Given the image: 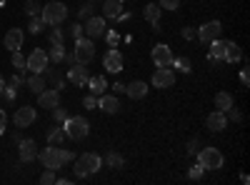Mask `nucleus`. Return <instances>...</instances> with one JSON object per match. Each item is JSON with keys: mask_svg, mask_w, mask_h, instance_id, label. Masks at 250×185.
<instances>
[{"mask_svg": "<svg viewBox=\"0 0 250 185\" xmlns=\"http://www.w3.org/2000/svg\"><path fill=\"white\" fill-rule=\"evenodd\" d=\"M203 173H205V168L198 163V165H193L190 170H188V178H190V180H200V178H203Z\"/></svg>", "mask_w": 250, "mask_h": 185, "instance_id": "e433bc0d", "label": "nucleus"}, {"mask_svg": "<svg viewBox=\"0 0 250 185\" xmlns=\"http://www.w3.org/2000/svg\"><path fill=\"white\" fill-rule=\"evenodd\" d=\"M103 65H105L108 73H120L123 70V55L115 48H110L105 55H103Z\"/></svg>", "mask_w": 250, "mask_h": 185, "instance_id": "2eb2a0df", "label": "nucleus"}, {"mask_svg": "<svg viewBox=\"0 0 250 185\" xmlns=\"http://www.w3.org/2000/svg\"><path fill=\"white\" fill-rule=\"evenodd\" d=\"M3 88H5V80H3V75H0V93H3Z\"/></svg>", "mask_w": 250, "mask_h": 185, "instance_id": "6e6d98bb", "label": "nucleus"}, {"mask_svg": "<svg viewBox=\"0 0 250 185\" xmlns=\"http://www.w3.org/2000/svg\"><path fill=\"white\" fill-rule=\"evenodd\" d=\"M98 108H100L103 113H108V115H115V113L120 110V103H118L115 95H105V93H103V95L98 98Z\"/></svg>", "mask_w": 250, "mask_h": 185, "instance_id": "aec40b11", "label": "nucleus"}, {"mask_svg": "<svg viewBox=\"0 0 250 185\" xmlns=\"http://www.w3.org/2000/svg\"><path fill=\"white\" fill-rule=\"evenodd\" d=\"M228 118H230V120H235V123H240V120H243V115L235 110V105H233L230 110H228Z\"/></svg>", "mask_w": 250, "mask_h": 185, "instance_id": "8fccbe9b", "label": "nucleus"}, {"mask_svg": "<svg viewBox=\"0 0 250 185\" xmlns=\"http://www.w3.org/2000/svg\"><path fill=\"white\" fill-rule=\"evenodd\" d=\"M198 163H200L205 170H220L223 163H225V158H223V153L215 150V148H203V150L198 153Z\"/></svg>", "mask_w": 250, "mask_h": 185, "instance_id": "423d86ee", "label": "nucleus"}, {"mask_svg": "<svg viewBox=\"0 0 250 185\" xmlns=\"http://www.w3.org/2000/svg\"><path fill=\"white\" fill-rule=\"evenodd\" d=\"M3 5H5V0H0V8H3Z\"/></svg>", "mask_w": 250, "mask_h": 185, "instance_id": "4d7b16f0", "label": "nucleus"}, {"mask_svg": "<svg viewBox=\"0 0 250 185\" xmlns=\"http://www.w3.org/2000/svg\"><path fill=\"white\" fill-rule=\"evenodd\" d=\"M23 10H25V15H30V18H38L40 13H43V5H40L38 0H25Z\"/></svg>", "mask_w": 250, "mask_h": 185, "instance_id": "473e14b6", "label": "nucleus"}, {"mask_svg": "<svg viewBox=\"0 0 250 185\" xmlns=\"http://www.w3.org/2000/svg\"><path fill=\"white\" fill-rule=\"evenodd\" d=\"M90 15H95V3H93V0L83 3V5H80V10H78V18H80V20H88Z\"/></svg>", "mask_w": 250, "mask_h": 185, "instance_id": "72a5a7b5", "label": "nucleus"}, {"mask_svg": "<svg viewBox=\"0 0 250 185\" xmlns=\"http://www.w3.org/2000/svg\"><path fill=\"white\" fill-rule=\"evenodd\" d=\"M88 78H90V75H88V68H83L80 63H75V65L68 68V80H70L75 88H83V85L88 83Z\"/></svg>", "mask_w": 250, "mask_h": 185, "instance_id": "4468645a", "label": "nucleus"}, {"mask_svg": "<svg viewBox=\"0 0 250 185\" xmlns=\"http://www.w3.org/2000/svg\"><path fill=\"white\" fill-rule=\"evenodd\" d=\"M223 60H225V63H230V65L240 63V60H243V50H240V45H238V43H225Z\"/></svg>", "mask_w": 250, "mask_h": 185, "instance_id": "412c9836", "label": "nucleus"}, {"mask_svg": "<svg viewBox=\"0 0 250 185\" xmlns=\"http://www.w3.org/2000/svg\"><path fill=\"white\" fill-rule=\"evenodd\" d=\"M105 163H108V168H113V170H120V168L125 165L123 155H120V153H115V150H110V153L105 155Z\"/></svg>", "mask_w": 250, "mask_h": 185, "instance_id": "c756f323", "label": "nucleus"}, {"mask_svg": "<svg viewBox=\"0 0 250 185\" xmlns=\"http://www.w3.org/2000/svg\"><path fill=\"white\" fill-rule=\"evenodd\" d=\"M160 15H163V8H160V5H155V3H148V5L143 8V18L153 25V30H155V33L160 30Z\"/></svg>", "mask_w": 250, "mask_h": 185, "instance_id": "f3484780", "label": "nucleus"}, {"mask_svg": "<svg viewBox=\"0 0 250 185\" xmlns=\"http://www.w3.org/2000/svg\"><path fill=\"white\" fill-rule=\"evenodd\" d=\"M60 125L65 130V138H70V140H85L90 133V123L83 115H68V120L60 123Z\"/></svg>", "mask_w": 250, "mask_h": 185, "instance_id": "f257e3e1", "label": "nucleus"}, {"mask_svg": "<svg viewBox=\"0 0 250 185\" xmlns=\"http://www.w3.org/2000/svg\"><path fill=\"white\" fill-rule=\"evenodd\" d=\"M93 3H95V0H93Z\"/></svg>", "mask_w": 250, "mask_h": 185, "instance_id": "bf43d9fd", "label": "nucleus"}, {"mask_svg": "<svg viewBox=\"0 0 250 185\" xmlns=\"http://www.w3.org/2000/svg\"><path fill=\"white\" fill-rule=\"evenodd\" d=\"M153 63H155V68H170L173 65V53L165 43H158L153 48Z\"/></svg>", "mask_w": 250, "mask_h": 185, "instance_id": "9b49d317", "label": "nucleus"}, {"mask_svg": "<svg viewBox=\"0 0 250 185\" xmlns=\"http://www.w3.org/2000/svg\"><path fill=\"white\" fill-rule=\"evenodd\" d=\"M40 18L45 20V25H60V23H65V18H68V8L65 3H60V0H50L48 5H43V13H40Z\"/></svg>", "mask_w": 250, "mask_h": 185, "instance_id": "f03ea898", "label": "nucleus"}, {"mask_svg": "<svg viewBox=\"0 0 250 185\" xmlns=\"http://www.w3.org/2000/svg\"><path fill=\"white\" fill-rule=\"evenodd\" d=\"M195 150H198V140H190L188 143V155H195Z\"/></svg>", "mask_w": 250, "mask_h": 185, "instance_id": "603ef678", "label": "nucleus"}, {"mask_svg": "<svg viewBox=\"0 0 250 185\" xmlns=\"http://www.w3.org/2000/svg\"><path fill=\"white\" fill-rule=\"evenodd\" d=\"M60 153H62V165H65V163H70V160H75V155H73L70 150H65V148H60Z\"/></svg>", "mask_w": 250, "mask_h": 185, "instance_id": "de8ad7c7", "label": "nucleus"}, {"mask_svg": "<svg viewBox=\"0 0 250 185\" xmlns=\"http://www.w3.org/2000/svg\"><path fill=\"white\" fill-rule=\"evenodd\" d=\"M28 88H30V93H43L45 90V78H43V73H33L30 78H28Z\"/></svg>", "mask_w": 250, "mask_h": 185, "instance_id": "bb28decb", "label": "nucleus"}, {"mask_svg": "<svg viewBox=\"0 0 250 185\" xmlns=\"http://www.w3.org/2000/svg\"><path fill=\"white\" fill-rule=\"evenodd\" d=\"M240 83H243V88H248V85H250V73H248V68H243V70H240Z\"/></svg>", "mask_w": 250, "mask_h": 185, "instance_id": "49530a36", "label": "nucleus"}, {"mask_svg": "<svg viewBox=\"0 0 250 185\" xmlns=\"http://www.w3.org/2000/svg\"><path fill=\"white\" fill-rule=\"evenodd\" d=\"M55 105H60V90H43V93H38V108H48L53 110Z\"/></svg>", "mask_w": 250, "mask_h": 185, "instance_id": "dca6fc26", "label": "nucleus"}, {"mask_svg": "<svg viewBox=\"0 0 250 185\" xmlns=\"http://www.w3.org/2000/svg\"><path fill=\"white\" fill-rule=\"evenodd\" d=\"M220 33H223V23H220V20H208V23H203L198 28V40L203 45H210L213 40L220 38Z\"/></svg>", "mask_w": 250, "mask_h": 185, "instance_id": "0eeeda50", "label": "nucleus"}, {"mask_svg": "<svg viewBox=\"0 0 250 185\" xmlns=\"http://www.w3.org/2000/svg\"><path fill=\"white\" fill-rule=\"evenodd\" d=\"M125 93H128V98L133 100H140L148 95V83H143V80H133L130 85H125Z\"/></svg>", "mask_w": 250, "mask_h": 185, "instance_id": "5701e85b", "label": "nucleus"}, {"mask_svg": "<svg viewBox=\"0 0 250 185\" xmlns=\"http://www.w3.org/2000/svg\"><path fill=\"white\" fill-rule=\"evenodd\" d=\"M18 153H20V163H33L38 158V145H35V140L30 138H23L18 143Z\"/></svg>", "mask_w": 250, "mask_h": 185, "instance_id": "f8f14e48", "label": "nucleus"}, {"mask_svg": "<svg viewBox=\"0 0 250 185\" xmlns=\"http://www.w3.org/2000/svg\"><path fill=\"white\" fill-rule=\"evenodd\" d=\"M20 83H23V78H20V75H13V78H10V85H15V88H18Z\"/></svg>", "mask_w": 250, "mask_h": 185, "instance_id": "864d4df0", "label": "nucleus"}, {"mask_svg": "<svg viewBox=\"0 0 250 185\" xmlns=\"http://www.w3.org/2000/svg\"><path fill=\"white\" fill-rule=\"evenodd\" d=\"M38 160L43 163V168L55 170V173L62 168V153H60V148L50 145V143H48V148H43V150L38 153Z\"/></svg>", "mask_w": 250, "mask_h": 185, "instance_id": "39448f33", "label": "nucleus"}, {"mask_svg": "<svg viewBox=\"0 0 250 185\" xmlns=\"http://www.w3.org/2000/svg\"><path fill=\"white\" fill-rule=\"evenodd\" d=\"M40 183H43V185H53V183H58V178H55V170H48V168H45V173L40 175Z\"/></svg>", "mask_w": 250, "mask_h": 185, "instance_id": "4c0bfd02", "label": "nucleus"}, {"mask_svg": "<svg viewBox=\"0 0 250 185\" xmlns=\"http://www.w3.org/2000/svg\"><path fill=\"white\" fill-rule=\"evenodd\" d=\"M62 58H65V48H62V43H53L50 53H48V60H53V63H62Z\"/></svg>", "mask_w": 250, "mask_h": 185, "instance_id": "c85d7f7f", "label": "nucleus"}, {"mask_svg": "<svg viewBox=\"0 0 250 185\" xmlns=\"http://www.w3.org/2000/svg\"><path fill=\"white\" fill-rule=\"evenodd\" d=\"M73 58H75V63L80 65H88L90 60L95 58V40L93 38H78L75 40V48H73Z\"/></svg>", "mask_w": 250, "mask_h": 185, "instance_id": "7ed1b4c3", "label": "nucleus"}, {"mask_svg": "<svg viewBox=\"0 0 250 185\" xmlns=\"http://www.w3.org/2000/svg\"><path fill=\"white\" fill-rule=\"evenodd\" d=\"M100 165H103L100 155H95V153H83V155L75 160V178H85V175H90V173H98Z\"/></svg>", "mask_w": 250, "mask_h": 185, "instance_id": "20e7f679", "label": "nucleus"}, {"mask_svg": "<svg viewBox=\"0 0 250 185\" xmlns=\"http://www.w3.org/2000/svg\"><path fill=\"white\" fill-rule=\"evenodd\" d=\"M83 105H85L88 110H95L98 108V95H85L83 98Z\"/></svg>", "mask_w": 250, "mask_h": 185, "instance_id": "ea45409f", "label": "nucleus"}, {"mask_svg": "<svg viewBox=\"0 0 250 185\" xmlns=\"http://www.w3.org/2000/svg\"><path fill=\"white\" fill-rule=\"evenodd\" d=\"M105 18H98V15H90L88 20H83V35L85 38H93V40H98V38H103L105 35Z\"/></svg>", "mask_w": 250, "mask_h": 185, "instance_id": "6e6552de", "label": "nucleus"}, {"mask_svg": "<svg viewBox=\"0 0 250 185\" xmlns=\"http://www.w3.org/2000/svg\"><path fill=\"white\" fill-rule=\"evenodd\" d=\"M88 90H90V95H103V93H105V88H108V83H105V78H103V75H93V78H88Z\"/></svg>", "mask_w": 250, "mask_h": 185, "instance_id": "b1692460", "label": "nucleus"}, {"mask_svg": "<svg viewBox=\"0 0 250 185\" xmlns=\"http://www.w3.org/2000/svg\"><path fill=\"white\" fill-rule=\"evenodd\" d=\"M38 118V110L33 105H23V108H18L15 115H13V123H15V128H30L33 123Z\"/></svg>", "mask_w": 250, "mask_h": 185, "instance_id": "9d476101", "label": "nucleus"}, {"mask_svg": "<svg viewBox=\"0 0 250 185\" xmlns=\"http://www.w3.org/2000/svg\"><path fill=\"white\" fill-rule=\"evenodd\" d=\"M105 40H108V45H110V48H115L120 38H118V33H115V30H105Z\"/></svg>", "mask_w": 250, "mask_h": 185, "instance_id": "37998d69", "label": "nucleus"}, {"mask_svg": "<svg viewBox=\"0 0 250 185\" xmlns=\"http://www.w3.org/2000/svg\"><path fill=\"white\" fill-rule=\"evenodd\" d=\"M170 68H175V70L183 73V75H188V73L193 70V65H190V60H188V58H173V65H170Z\"/></svg>", "mask_w": 250, "mask_h": 185, "instance_id": "2f4dec72", "label": "nucleus"}, {"mask_svg": "<svg viewBox=\"0 0 250 185\" xmlns=\"http://www.w3.org/2000/svg\"><path fill=\"white\" fill-rule=\"evenodd\" d=\"M183 38H185V40H193V38H195V30H193V28H183Z\"/></svg>", "mask_w": 250, "mask_h": 185, "instance_id": "3c124183", "label": "nucleus"}, {"mask_svg": "<svg viewBox=\"0 0 250 185\" xmlns=\"http://www.w3.org/2000/svg\"><path fill=\"white\" fill-rule=\"evenodd\" d=\"M123 13V3L120 0H103V18H110V20H118V15Z\"/></svg>", "mask_w": 250, "mask_h": 185, "instance_id": "4be33fe9", "label": "nucleus"}, {"mask_svg": "<svg viewBox=\"0 0 250 185\" xmlns=\"http://www.w3.org/2000/svg\"><path fill=\"white\" fill-rule=\"evenodd\" d=\"M50 80L55 83V90H62V88H65V83H62V78H60L58 73H50Z\"/></svg>", "mask_w": 250, "mask_h": 185, "instance_id": "a18cd8bd", "label": "nucleus"}, {"mask_svg": "<svg viewBox=\"0 0 250 185\" xmlns=\"http://www.w3.org/2000/svg\"><path fill=\"white\" fill-rule=\"evenodd\" d=\"M70 35H73V40L83 38V23H73V25H70Z\"/></svg>", "mask_w": 250, "mask_h": 185, "instance_id": "c03bdc74", "label": "nucleus"}, {"mask_svg": "<svg viewBox=\"0 0 250 185\" xmlns=\"http://www.w3.org/2000/svg\"><path fill=\"white\" fill-rule=\"evenodd\" d=\"M53 120H55V123H65V120H68V110L60 108V105H55V108H53Z\"/></svg>", "mask_w": 250, "mask_h": 185, "instance_id": "c9c22d12", "label": "nucleus"}, {"mask_svg": "<svg viewBox=\"0 0 250 185\" xmlns=\"http://www.w3.org/2000/svg\"><path fill=\"white\" fill-rule=\"evenodd\" d=\"M223 53H225V40H213L210 43V55H208V60H210V65H215L218 60H223Z\"/></svg>", "mask_w": 250, "mask_h": 185, "instance_id": "393cba45", "label": "nucleus"}, {"mask_svg": "<svg viewBox=\"0 0 250 185\" xmlns=\"http://www.w3.org/2000/svg\"><path fill=\"white\" fill-rule=\"evenodd\" d=\"M25 60H28V70H30V73H45V70H48V63H50L48 53L40 50V48H35Z\"/></svg>", "mask_w": 250, "mask_h": 185, "instance_id": "1a4fd4ad", "label": "nucleus"}, {"mask_svg": "<svg viewBox=\"0 0 250 185\" xmlns=\"http://www.w3.org/2000/svg\"><path fill=\"white\" fill-rule=\"evenodd\" d=\"M233 108V95L230 93H218L215 95V110H220V113H228V110H230Z\"/></svg>", "mask_w": 250, "mask_h": 185, "instance_id": "a878e982", "label": "nucleus"}, {"mask_svg": "<svg viewBox=\"0 0 250 185\" xmlns=\"http://www.w3.org/2000/svg\"><path fill=\"white\" fill-rule=\"evenodd\" d=\"M50 43H62V30L58 25H53V30H50Z\"/></svg>", "mask_w": 250, "mask_h": 185, "instance_id": "79ce46f5", "label": "nucleus"}, {"mask_svg": "<svg viewBox=\"0 0 250 185\" xmlns=\"http://www.w3.org/2000/svg\"><path fill=\"white\" fill-rule=\"evenodd\" d=\"M5 125H8V115H5V110H0V135L5 133Z\"/></svg>", "mask_w": 250, "mask_h": 185, "instance_id": "09e8293b", "label": "nucleus"}, {"mask_svg": "<svg viewBox=\"0 0 250 185\" xmlns=\"http://www.w3.org/2000/svg\"><path fill=\"white\" fill-rule=\"evenodd\" d=\"M43 28H45V20L43 18H30V25H28V30L33 33V35H38V33H43Z\"/></svg>", "mask_w": 250, "mask_h": 185, "instance_id": "f704fd0d", "label": "nucleus"}, {"mask_svg": "<svg viewBox=\"0 0 250 185\" xmlns=\"http://www.w3.org/2000/svg\"><path fill=\"white\" fill-rule=\"evenodd\" d=\"M23 30L20 28H10L8 33H5V38H3V45L13 53V50H20V45H23Z\"/></svg>", "mask_w": 250, "mask_h": 185, "instance_id": "6ab92c4d", "label": "nucleus"}, {"mask_svg": "<svg viewBox=\"0 0 250 185\" xmlns=\"http://www.w3.org/2000/svg\"><path fill=\"white\" fill-rule=\"evenodd\" d=\"M163 10H178L180 8V0H160V3H158Z\"/></svg>", "mask_w": 250, "mask_h": 185, "instance_id": "58836bf2", "label": "nucleus"}, {"mask_svg": "<svg viewBox=\"0 0 250 185\" xmlns=\"http://www.w3.org/2000/svg\"><path fill=\"white\" fill-rule=\"evenodd\" d=\"M153 85L155 88H173L175 85V73L170 68H158L153 73Z\"/></svg>", "mask_w": 250, "mask_h": 185, "instance_id": "ddd939ff", "label": "nucleus"}, {"mask_svg": "<svg viewBox=\"0 0 250 185\" xmlns=\"http://www.w3.org/2000/svg\"><path fill=\"white\" fill-rule=\"evenodd\" d=\"M10 63H13V68H15L18 73H25V70H28V60H25V55L20 53V50H13Z\"/></svg>", "mask_w": 250, "mask_h": 185, "instance_id": "cd10ccee", "label": "nucleus"}, {"mask_svg": "<svg viewBox=\"0 0 250 185\" xmlns=\"http://www.w3.org/2000/svg\"><path fill=\"white\" fill-rule=\"evenodd\" d=\"M62 140H65V130H62V128H50L48 130V143H50V145H60V143Z\"/></svg>", "mask_w": 250, "mask_h": 185, "instance_id": "7c9ffc66", "label": "nucleus"}, {"mask_svg": "<svg viewBox=\"0 0 250 185\" xmlns=\"http://www.w3.org/2000/svg\"><path fill=\"white\" fill-rule=\"evenodd\" d=\"M225 125H228V118L220 110H215V113H210V115L205 118V128L210 130V133H220V130H225Z\"/></svg>", "mask_w": 250, "mask_h": 185, "instance_id": "a211bd4d", "label": "nucleus"}, {"mask_svg": "<svg viewBox=\"0 0 250 185\" xmlns=\"http://www.w3.org/2000/svg\"><path fill=\"white\" fill-rule=\"evenodd\" d=\"M0 95H5V100H15V95H18V88H15V85H5Z\"/></svg>", "mask_w": 250, "mask_h": 185, "instance_id": "a19ab883", "label": "nucleus"}, {"mask_svg": "<svg viewBox=\"0 0 250 185\" xmlns=\"http://www.w3.org/2000/svg\"><path fill=\"white\" fill-rule=\"evenodd\" d=\"M120 3H123V0H120Z\"/></svg>", "mask_w": 250, "mask_h": 185, "instance_id": "13d9d810", "label": "nucleus"}, {"mask_svg": "<svg viewBox=\"0 0 250 185\" xmlns=\"http://www.w3.org/2000/svg\"><path fill=\"white\" fill-rule=\"evenodd\" d=\"M113 90H115V93H125V83H115Z\"/></svg>", "mask_w": 250, "mask_h": 185, "instance_id": "5fc2aeb1", "label": "nucleus"}]
</instances>
